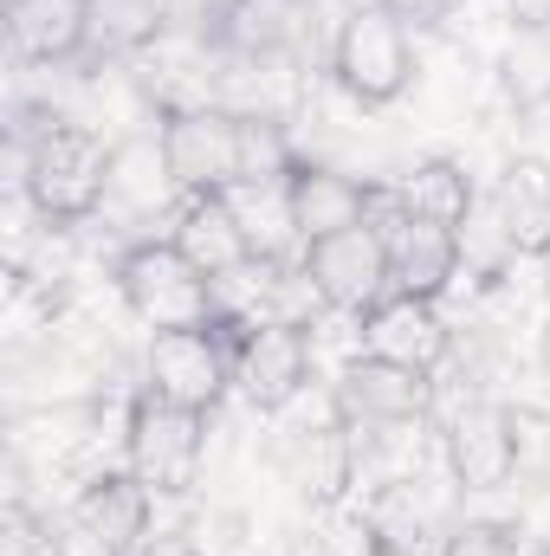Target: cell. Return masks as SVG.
Listing matches in <instances>:
<instances>
[{
    "label": "cell",
    "mask_w": 550,
    "mask_h": 556,
    "mask_svg": "<svg viewBox=\"0 0 550 556\" xmlns=\"http://www.w3.org/2000/svg\"><path fill=\"white\" fill-rule=\"evenodd\" d=\"M201 453H208V415H188L162 395L137 389L124 408V466L137 472L155 498H182L201 485Z\"/></svg>",
    "instance_id": "5b68a950"
},
{
    "label": "cell",
    "mask_w": 550,
    "mask_h": 556,
    "mask_svg": "<svg viewBox=\"0 0 550 556\" xmlns=\"http://www.w3.org/2000/svg\"><path fill=\"white\" fill-rule=\"evenodd\" d=\"M111 285L124 298V311L142 330H201L221 317V285L201 273L175 240H130L111 260Z\"/></svg>",
    "instance_id": "3957f363"
},
{
    "label": "cell",
    "mask_w": 550,
    "mask_h": 556,
    "mask_svg": "<svg viewBox=\"0 0 550 556\" xmlns=\"http://www.w3.org/2000/svg\"><path fill=\"white\" fill-rule=\"evenodd\" d=\"M0 556H65L59 518H39L26 498H13L0 518Z\"/></svg>",
    "instance_id": "d4e9b609"
},
{
    "label": "cell",
    "mask_w": 550,
    "mask_h": 556,
    "mask_svg": "<svg viewBox=\"0 0 550 556\" xmlns=\"http://www.w3.org/2000/svg\"><path fill=\"white\" fill-rule=\"evenodd\" d=\"M545 273H550V260H545Z\"/></svg>",
    "instance_id": "f546056e"
},
{
    "label": "cell",
    "mask_w": 550,
    "mask_h": 556,
    "mask_svg": "<svg viewBox=\"0 0 550 556\" xmlns=\"http://www.w3.org/2000/svg\"><path fill=\"white\" fill-rule=\"evenodd\" d=\"M142 556H201V551H195V544H149Z\"/></svg>",
    "instance_id": "83f0119b"
},
{
    "label": "cell",
    "mask_w": 550,
    "mask_h": 556,
    "mask_svg": "<svg viewBox=\"0 0 550 556\" xmlns=\"http://www.w3.org/2000/svg\"><path fill=\"white\" fill-rule=\"evenodd\" d=\"M440 453L460 492H505L525 466V415L505 402H466L447 420Z\"/></svg>",
    "instance_id": "9c48e42d"
},
{
    "label": "cell",
    "mask_w": 550,
    "mask_h": 556,
    "mask_svg": "<svg viewBox=\"0 0 550 556\" xmlns=\"http://www.w3.org/2000/svg\"><path fill=\"white\" fill-rule=\"evenodd\" d=\"M91 26H98V52H149L162 46V33L175 26V0H91Z\"/></svg>",
    "instance_id": "7402d4cb"
},
{
    "label": "cell",
    "mask_w": 550,
    "mask_h": 556,
    "mask_svg": "<svg viewBox=\"0 0 550 556\" xmlns=\"http://www.w3.org/2000/svg\"><path fill=\"white\" fill-rule=\"evenodd\" d=\"M298 266L311 278V291L324 298V311H343V317H370L396 291L389 253H383V233L376 227H343L330 240H311L298 253Z\"/></svg>",
    "instance_id": "30bf717a"
},
{
    "label": "cell",
    "mask_w": 550,
    "mask_h": 556,
    "mask_svg": "<svg viewBox=\"0 0 550 556\" xmlns=\"http://www.w3.org/2000/svg\"><path fill=\"white\" fill-rule=\"evenodd\" d=\"M538 363H545V376H550V311H545V324H538Z\"/></svg>",
    "instance_id": "f1b7e54d"
},
{
    "label": "cell",
    "mask_w": 550,
    "mask_h": 556,
    "mask_svg": "<svg viewBox=\"0 0 550 556\" xmlns=\"http://www.w3.org/2000/svg\"><path fill=\"white\" fill-rule=\"evenodd\" d=\"M370 227L383 233V253H389V278L396 291L409 298H447V285L466 273V247H460V227L447 220H427V214H409L396 201V188H376V214Z\"/></svg>",
    "instance_id": "ba28073f"
},
{
    "label": "cell",
    "mask_w": 550,
    "mask_h": 556,
    "mask_svg": "<svg viewBox=\"0 0 550 556\" xmlns=\"http://www.w3.org/2000/svg\"><path fill=\"white\" fill-rule=\"evenodd\" d=\"M434 408V376L402 369V363H383V356H350L330 382V415L376 433V427H421Z\"/></svg>",
    "instance_id": "8fae6325"
},
{
    "label": "cell",
    "mask_w": 550,
    "mask_h": 556,
    "mask_svg": "<svg viewBox=\"0 0 550 556\" xmlns=\"http://www.w3.org/2000/svg\"><path fill=\"white\" fill-rule=\"evenodd\" d=\"M142 389L188 408V415H214L234 389V343L221 324L201 330H155L142 350Z\"/></svg>",
    "instance_id": "52a82bcc"
},
{
    "label": "cell",
    "mask_w": 550,
    "mask_h": 556,
    "mask_svg": "<svg viewBox=\"0 0 550 556\" xmlns=\"http://www.w3.org/2000/svg\"><path fill=\"white\" fill-rule=\"evenodd\" d=\"M311 13H317V0H214L208 7V39L227 59L273 65V59L304 46Z\"/></svg>",
    "instance_id": "7c38bea8"
},
{
    "label": "cell",
    "mask_w": 550,
    "mask_h": 556,
    "mask_svg": "<svg viewBox=\"0 0 550 556\" xmlns=\"http://www.w3.org/2000/svg\"><path fill=\"white\" fill-rule=\"evenodd\" d=\"M440 556H525V531L512 518H460L447 525Z\"/></svg>",
    "instance_id": "cb8c5ba5"
},
{
    "label": "cell",
    "mask_w": 550,
    "mask_h": 556,
    "mask_svg": "<svg viewBox=\"0 0 550 556\" xmlns=\"http://www.w3.org/2000/svg\"><path fill=\"white\" fill-rule=\"evenodd\" d=\"M285 201H291L298 240L311 247V240H330V233H343V227H370V214H376V181H357V175H343V168H330V162L298 155V162L285 168Z\"/></svg>",
    "instance_id": "4fadbf2b"
},
{
    "label": "cell",
    "mask_w": 550,
    "mask_h": 556,
    "mask_svg": "<svg viewBox=\"0 0 550 556\" xmlns=\"http://www.w3.org/2000/svg\"><path fill=\"white\" fill-rule=\"evenodd\" d=\"M324 72H330V85H337L357 111H389V104H402L414 91V72H421L409 20H402L396 7H383V0H357V7L337 20V33H330Z\"/></svg>",
    "instance_id": "7a4b0ae2"
},
{
    "label": "cell",
    "mask_w": 550,
    "mask_h": 556,
    "mask_svg": "<svg viewBox=\"0 0 550 556\" xmlns=\"http://www.w3.org/2000/svg\"><path fill=\"white\" fill-rule=\"evenodd\" d=\"M168 240L214 278V285H227L234 273L253 266V240H247V227H240V214H234L227 194H182Z\"/></svg>",
    "instance_id": "e0dca14e"
},
{
    "label": "cell",
    "mask_w": 550,
    "mask_h": 556,
    "mask_svg": "<svg viewBox=\"0 0 550 556\" xmlns=\"http://www.w3.org/2000/svg\"><path fill=\"white\" fill-rule=\"evenodd\" d=\"M304 556H396L389 551V538H383V525L370 518V505H324L317 511V525H311V538H304Z\"/></svg>",
    "instance_id": "603a6c76"
},
{
    "label": "cell",
    "mask_w": 550,
    "mask_h": 556,
    "mask_svg": "<svg viewBox=\"0 0 550 556\" xmlns=\"http://www.w3.org/2000/svg\"><path fill=\"white\" fill-rule=\"evenodd\" d=\"M155 149L168 162L175 194H227L247 181V111L234 104H162L155 111Z\"/></svg>",
    "instance_id": "277c9868"
},
{
    "label": "cell",
    "mask_w": 550,
    "mask_h": 556,
    "mask_svg": "<svg viewBox=\"0 0 550 556\" xmlns=\"http://www.w3.org/2000/svg\"><path fill=\"white\" fill-rule=\"evenodd\" d=\"M227 201H234V214H240V227H247V240H253V260L291 266V260L304 253V240H298V227H291L285 175H278V181H240V188H227Z\"/></svg>",
    "instance_id": "ffe728a7"
},
{
    "label": "cell",
    "mask_w": 550,
    "mask_h": 556,
    "mask_svg": "<svg viewBox=\"0 0 550 556\" xmlns=\"http://www.w3.org/2000/svg\"><path fill=\"white\" fill-rule=\"evenodd\" d=\"M389 188H396V201H402L409 214L447 220V227H466V220L479 214L473 168H466V162H453V155H427V162H414L409 175H396Z\"/></svg>",
    "instance_id": "d6986e66"
},
{
    "label": "cell",
    "mask_w": 550,
    "mask_h": 556,
    "mask_svg": "<svg viewBox=\"0 0 550 556\" xmlns=\"http://www.w3.org/2000/svg\"><path fill=\"white\" fill-rule=\"evenodd\" d=\"M486 201L518 260H550V162H538V155L505 162V175Z\"/></svg>",
    "instance_id": "ac0fdd59"
},
{
    "label": "cell",
    "mask_w": 550,
    "mask_h": 556,
    "mask_svg": "<svg viewBox=\"0 0 550 556\" xmlns=\"http://www.w3.org/2000/svg\"><path fill=\"white\" fill-rule=\"evenodd\" d=\"M72 525H85L98 544H111L117 556H142L155 538V492L142 485L130 466H104V472H91L85 485H78V498H72V511H65Z\"/></svg>",
    "instance_id": "5bb4252c"
},
{
    "label": "cell",
    "mask_w": 550,
    "mask_h": 556,
    "mask_svg": "<svg viewBox=\"0 0 550 556\" xmlns=\"http://www.w3.org/2000/svg\"><path fill=\"white\" fill-rule=\"evenodd\" d=\"M234 343V389L253 415H285L311 389V330L278 317H214Z\"/></svg>",
    "instance_id": "8992f818"
},
{
    "label": "cell",
    "mask_w": 550,
    "mask_h": 556,
    "mask_svg": "<svg viewBox=\"0 0 550 556\" xmlns=\"http://www.w3.org/2000/svg\"><path fill=\"white\" fill-rule=\"evenodd\" d=\"M545 33H550V26H545Z\"/></svg>",
    "instance_id": "4dcf8cb0"
},
{
    "label": "cell",
    "mask_w": 550,
    "mask_h": 556,
    "mask_svg": "<svg viewBox=\"0 0 550 556\" xmlns=\"http://www.w3.org/2000/svg\"><path fill=\"white\" fill-rule=\"evenodd\" d=\"M512 26H550V0H505Z\"/></svg>",
    "instance_id": "484cf974"
},
{
    "label": "cell",
    "mask_w": 550,
    "mask_h": 556,
    "mask_svg": "<svg viewBox=\"0 0 550 556\" xmlns=\"http://www.w3.org/2000/svg\"><path fill=\"white\" fill-rule=\"evenodd\" d=\"M357 324H363V356L402 363V369H421V376H434V369L447 363V350H453V330H447V317H440L434 298L389 291V298H383L370 317H357Z\"/></svg>",
    "instance_id": "9a60e30c"
},
{
    "label": "cell",
    "mask_w": 550,
    "mask_h": 556,
    "mask_svg": "<svg viewBox=\"0 0 550 556\" xmlns=\"http://www.w3.org/2000/svg\"><path fill=\"white\" fill-rule=\"evenodd\" d=\"M111 175H117V149L91 124L52 117L20 137V201L33 207L39 227H65V233L85 227L111 201Z\"/></svg>",
    "instance_id": "6da1fadb"
},
{
    "label": "cell",
    "mask_w": 550,
    "mask_h": 556,
    "mask_svg": "<svg viewBox=\"0 0 550 556\" xmlns=\"http://www.w3.org/2000/svg\"><path fill=\"white\" fill-rule=\"evenodd\" d=\"M7 39L20 52V65L59 72L98 46L91 0H7Z\"/></svg>",
    "instance_id": "2e32d148"
},
{
    "label": "cell",
    "mask_w": 550,
    "mask_h": 556,
    "mask_svg": "<svg viewBox=\"0 0 550 556\" xmlns=\"http://www.w3.org/2000/svg\"><path fill=\"white\" fill-rule=\"evenodd\" d=\"M492 78L505 91V104L518 111H550V33L545 26H512L499 59H492Z\"/></svg>",
    "instance_id": "44dd1931"
},
{
    "label": "cell",
    "mask_w": 550,
    "mask_h": 556,
    "mask_svg": "<svg viewBox=\"0 0 550 556\" xmlns=\"http://www.w3.org/2000/svg\"><path fill=\"white\" fill-rule=\"evenodd\" d=\"M383 7H396L402 20H434V13H447V0H383Z\"/></svg>",
    "instance_id": "4316f807"
}]
</instances>
